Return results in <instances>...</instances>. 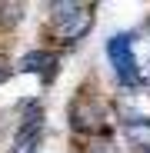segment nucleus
Here are the masks:
<instances>
[{
	"mask_svg": "<svg viewBox=\"0 0 150 153\" xmlns=\"http://www.w3.org/2000/svg\"><path fill=\"white\" fill-rule=\"evenodd\" d=\"M123 140H127L134 150H140V153H150V120L147 117L123 120Z\"/></svg>",
	"mask_w": 150,
	"mask_h": 153,
	"instance_id": "nucleus-6",
	"label": "nucleus"
},
{
	"mask_svg": "<svg viewBox=\"0 0 150 153\" xmlns=\"http://www.w3.org/2000/svg\"><path fill=\"white\" fill-rule=\"evenodd\" d=\"M23 10H27L23 4H0V23H4V27L7 23H17L23 17Z\"/></svg>",
	"mask_w": 150,
	"mask_h": 153,
	"instance_id": "nucleus-7",
	"label": "nucleus"
},
{
	"mask_svg": "<svg viewBox=\"0 0 150 153\" xmlns=\"http://www.w3.org/2000/svg\"><path fill=\"white\" fill-rule=\"evenodd\" d=\"M17 70L20 73H34V76H40L43 83H50L57 76V70H60V60H57V53H50V50H30V53L20 57Z\"/></svg>",
	"mask_w": 150,
	"mask_h": 153,
	"instance_id": "nucleus-5",
	"label": "nucleus"
},
{
	"mask_svg": "<svg viewBox=\"0 0 150 153\" xmlns=\"http://www.w3.org/2000/svg\"><path fill=\"white\" fill-rule=\"evenodd\" d=\"M127 53H130L134 87H150V30L127 33Z\"/></svg>",
	"mask_w": 150,
	"mask_h": 153,
	"instance_id": "nucleus-3",
	"label": "nucleus"
},
{
	"mask_svg": "<svg viewBox=\"0 0 150 153\" xmlns=\"http://www.w3.org/2000/svg\"><path fill=\"white\" fill-rule=\"evenodd\" d=\"M87 153H117V150H113L110 143H97V146H90Z\"/></svg>",
	"mask_w": 150,
	"mask_h": 153,
	"instance_id": "nucleus-8",
	"label": "nucleus"
},
{
	"mask_svg": "<svg viewBox=\"0 0 150 153\" xmlns=\"http://www.w3.org/2000/svg\"><path fill=\"white\" fill-rule=\"evenodd\" d=\"M50 27H54L57 40L77 43L93 27V4H77V0H57V4H50Z\"/></svg>",
	"mask_w": 150,
	"mask_h": 153,
	"instance_id": "nucleus-1",
	"label": "nucleus"
},
{
	"mask_svg": "<svg viewBox=\"0 0 150 153\" xmlns=\"http://www.w3.org/2000/svg\"><path fill=\"white\" fill-rule=\"evenodd\" d=\"M40 140H43V113L37 103L27 107V117L20 120L17 126V137H13V146L10 153H37L40 150Z\"/></svg>",
	"mask_w": 150,
	"mask_h": 153,
	"instance_id": "nucleus-4",
	"label": "nucleus"
},
{
	"mask_svg": "<svg viewBox=\"0 0 150 153\" xmlns=\"http://www.w3.org/2000/svg\"><path fill=\"white\" fill-rule=\"evenodd\" d=\"M70 126L84 137H110V110L104 107V100L80 93L70 103Z\"/></svg>",
	"mask_w": 150,
	"mask_h": 153,
	"instance_id": "nucleus-2",
	"label": "nucleus"
},
{
	"mask_svg": "<svg viewBox=\"0 0 150 153\" xmlns=\"http://www.w3.org/2000/svg\"><path fill=\"white\" fill-rule=\"evenodd\" d=\"M7 76H10V70H7V63H4V60H0V83H4Z\"/></svg>",
	"mask_w": 150,
	"mask_h": 153,
	"instance_id": "nucleus-9",
	"label": "nucleus"
}]
</instances>
